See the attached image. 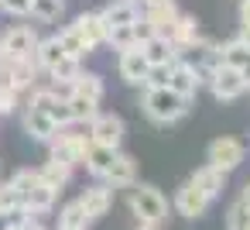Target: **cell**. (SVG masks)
<instances>
[{
    "instance_id": "obj_1",
    "label": "cell",
    "mask_w": 250,
    "mask_h": 230,
    "mask_svg": "<svg viewBox=\"0 0 250 230\" xmlns=\"http://www.w3.org/2000/svg\"><path fill=\"white\" fill-rule=\"evenodd\" d=\"M141 110H144V117H147L151 124L168 127V124H178V120L192 110V100H185V96H178L175 90L161 86V90H144Z\"/></svg>"
},
{
    "instance_id": "obj_2",
    "label": "cell",
    "mask_w": 250,
    "mask_h": 230,
    "mask_svg": "<svg viewBox=\"0 0 250 230\" xmlns=\"http://www.w3.org/2000/svg\"><path fill=\"white\" fill-rule=\"evenodd\" d=\"M11 185H14V192H18V203H21L28 213H35V216L52 213L59 192H55L52 185H45V182L38 179L35 168H21V172H14V175H11Z\"/></svg>"
},
{
    "instance_id": "obj_3",
    "label": "cell",
    "mask_w": 250,
    "mask_h": 230,
    "mask_svg": "<svg viewBox=\"0 0 250 230\" xmlns=\"http://www.w3.org/2000/svg\"><path fill=\"white\" fill-rule=\"evenodd\" d=\"M130 213L137 216V223H151V227H161L168 220V199L161 196L158 185H147V182H134L130 185V199H127Z\"/></svg>"
},
{
    "instance_id": "obj_4",
    "label": "cell",
    "mask_w": 250,
    "mask_h": 230,
    "mask_svg": "<svg viewBox=\"0 0 250 230\" xmlns=\"http://www.w3.org/2000/svg\"><path fill=\"white\" fill-rule=\"evenodd\" d=\"M202 86H209L212 100H219V103H233V100H240L247 93V86L240 79V69H229L223 62L202 72Z\"/></svg>"
},
{
    "instance_id": "obj_5",
    "label": "cell",
    "mask_w": 250,
    "mask_h": 230,
    "mask_svg": "<svg viewBox=\"0 0 250 230\" xmlns=\"http://www.w3.org/2000/svg\"><path fill=\"white\" fill-rule=\"evenodd\" d=\"M89 134H79V131H72V124L69 127H59L52 138H48V155L52 158H62V161H69L72 168L76 165H83L86 161V151H89Z\"/></svg>"
},
{
    "instance_id": "obj_6",
    "label": "cell",
    "mask_w": 250,
    "mask_h": 230,
    "mask_svg": "<svg viewBox=\"0 0 250 230\" xmlns=\"http://www.w3.org/2000/svg\"><path fill=\"white\" fill-rule=\"evenodd\" d=\"M243 155H247V148H243V141H236V138H216L209 148H206V165H212V168H219V172H233V168H240L243 165Z\"/></svg>"
},
{
    "instance_id": "obj_7",
    "label": "cell",
    "mask_w": 250,
    "mask_h": 230,
    "mask_svg": "<svg viewBox=\"0 0 250 230\" xmlns=\"http://www.w3.org/2000/svg\"><path fill=\"white\" fill-rule=\"evenodd\" d=\"M38 38L42 35L35 24H14L0 35V52H4V59H31Z\"/></svg>"
},
{
    "instance_id": "obj_8",
    "label": "cell",
    "mask_w": 250,
    "mask_h": 230,
    "mask_svg": "<svg viewBox=\"0 0 250 230\" xmlns=\"http://www.w3.org/2000/svg\"><path fill=\"white\" fill-rule=\"evenodd\" d=\"M124 134H127V127H124V117H117V114H96L93 124H89V141L103 144V148H113V151H120Z\"/></svg>"
},
{
    "instance_id": "obj_9",
    "label": "cell",
    "mask_w": 250,
    "mask_h": 230,
    "mask_svg": "<svg viewBox=\"0 0 250 230\" xmlns=\"http://www.w3.org/2000/svg\"><path fill=\"white\" fill-rule=\"evenodd\" d=\"M38 69L31 59H4V66H0V86H11L18 93H28L35 83H38Z\"/></svg>"
},
{
    "instance_id": "obj_10",
    "label": "cell",
    "mask_w": 250,
    "mask_h": 230,
    "mask_svg": "<svg viewBox=\"0 0 250 230\" xmlns=\"http://www.w3.org/2000/svg\"><path fill=\"white\" fill-rule=\"evenodd\" d=\"M117 72L127 86H144V79L151 72V62L144 59L141 48H124V52H117Z\"/></svg>"
},
{
    "instance_id": "obj_11",
    "label": "cell",
    "mask_w": 250,
    "mask_h": 230,
    "mask_svg": "<svg viewBox=\"0 0 250 230\" xmlns=\"http://www.w3.org/2000/svg\"><path fill=\"white\" fill-rule=\"evenodd\" d=\"M209 196L199 189V185H192L188 179L178 185V192H175V209H178V216H185V220H199V216H206V209H209Z\"/></svg>"
},
{
    "instance_id": "obj_12",
    "label": "cell",
    "mask_w": 250,
    "mask_h": 230,
    "mask_svg": "<svg viewBox=\"0 0 250 230\" xmlns=\"http://www.w3.org/2000/svg\"><path fill=\"white\" fill-rule=\"evenodd\" d=\"M72 28H76V31H79V38L89 45V52H96V48H103V45H106L110 28H106V21H103V14H100V11H83V14L72 21Z\"/></svg>"
},
{
    "instance_id": "obj_13",
    "label": "cell",
    "mask_w": 250,
    "mask_h": 230,
    "mask_svg": "<svg viewBox=\"0 0 250 230\" xmlns=\"http://www.w3.org/2000/svg\"><path fill=\"white\" fill-rule=\"evenodd\" d=\"M178 4L175 0H165V4H151V7H141V21L154 31V35H171V28H175V21H178Z\"/></svg>"
},
{
    "instance_id": "obj_14",
    "label": "cell",
    "mask_w": 250,
    "mask_h": 230,
    "mask_svg": "<svg viewBox=\"0 0 250 230\" xmlns=\"http://www.w3.org/2000/svg\"><path fill=\"white\" fill-rule=\"evenodd\" d=\"M79 203H83V209H86V220L93 223V220H100V216L110 213V206H113V185H106V182L100 179L96 185H89V189L79 196Z\"/></svg>"
},
{
    "instance_id": "obj_15",
    "label": "cell",
    "mask_w": 250,
    "mask_h": 230,
    "mask_svg": "<svg viewBox=\"0 0 250 230\" xmlns=\"http://www.w3.org/2000/svg\"><path fill=\"white\" fill-rule=\"evenodd\" d=\"M168 90H175L178 96L185 100H195V93L202 90V72L188 62H175L171 66V79H168Z\"/></svg>"
},
{
    "instance_id": "obj_16",
    "label": "cell",
    "mask_w": 250,
    "mask_h": 230,
    "mask_svg": "<svg viewBox=\"0 0 250 230\" xmlns=\"http://www.w3.org/2000/svg\"><path fill=\"white\" fill-rule=\"evenodd\" d=\"M103 182L113 185V189H130V185L137 182V161H134L130 155L117 151V155H113V165H110L106 175H103Z\"/></svg>"
},
{
    "instance_id": "obj_17",
    "label": "cell",
    "mask_w": 250,
    "mask_h": 230,
    "mask_svg": "<svg viewBox=\"0 0 250 230\" xmlns=\"http://www.w3.org/2000/svg\"><path fill=\"white\" fill-rule=\"evenodd\" d=\"M106 28H120V24H134L141 21V0H110V4L100 11Z\"/></svg>"
},
{
    "instance_id": "obj_18",
    "label": "cell",
    "mask_w": 250,
    "mask_h": 230,
    "mask_svg": "<svg viewBox=\"0 0 250 230\" xmlns=\"http://www.w3.org/2000/svg\"><path fill=\"white\" fill-rule=\"evenodd\" d=\"M21 124H24V134H28L31 141H42V144H48V138L59 131V127L52 124V117H48L45 110H35V107H24Z\"/></svg>"
},
{
    "instance_id": "obj_19",
    "label": "cell",
    "mask_w": 250,
    "mask_h": 230,
    "mask_svg": "<svg viewBox=\"0 0 250 230\" xmlns=\"http://www.w3.org/2000/svg\"><path fill=\"white\" fill-rule=\"evenodd\" d=\"M65 59V48L59 45V38L55 35H48V38H38V45H35V52H31V62H35V69L45 76L52 66H59Z\"/></svg>"
},
{
    "instance_id": "obj_20",
    "label": "cell",
    "mask_w": 250,
    "mask_h": 230,
    "mask_svg": "<svg viewBox=\"0 0 250 230\" xmlns=\"http://www.w3.org/2000/svg\"><path fill=\"white\" fill-rule=\"evenodd\" d=\"M171 45H175V59H178V48H188L192 42L202 38V28H199V18L195 14H178L175 28H171Z\"/></svg>"
},
{
    "instance_id": "obj_21",
    "label": "cell",
    "mask_w": 250,
    "mask_h": 230,
    "mask_svg": "<svg viewBox=\"0 0 250 230\" xmlns=\"http://www.w3.org/2000/svg\"><path fill=\"white\" fill-rule=\"evenodd\" d=\"M35 172H38V179H42L45 185H52L55 192H62V189L69 185V179H72V165L62 161V158H52V155H48V161H45L42 168H35Z\"/></svg>"
},
{
    "instance_id": "obj_22",
    "label": "cell",
    "mask_w": 250,
    "mask_h": 230,
    "mask_svg": "<svg viewBox=\"0 0 250 230\" xmlns=\"http://www.w3.org/2000/svg\"><path fill=\"white\" fill-rule=\"evenodd\" d=\"M188 182L199 185L209 199H216V196L226 189V172H219V168H212V165H199V168L188 175Z\"/></svg>"
},
{
    "instance_id": "obj_23",
    "label": "cell",
    "mask_w": 250,
    "mask_h": 230,
    "mask_svg": "<svg viewBox=\"0 0 250 230\" xmlns=\"http://www.w3.org/2000/svg\"><path fill=\"white\" fill-rule=\"evenodd\" d=\"M141 52H144V59H147L151 66H171V62H178V59H175V45H171V38H165V35H151V38L141 45Z\"/></svg>"
},
{
    "instance_id": "obj_24",
    "label": "cell",
    "mask_w": 250,
    "mask_h": 230,
    "mask_svg": "<svg viewBox=\"0 0 250 230\" xmlns=\"http://www.w3.org/2000/svg\"><path fill=\"white\" fill-rule=\"evenodd\" d=\"M72 93L76 96H86V100H93V103H100L103 100V93H106V83H103V76L100 72H79L76 76V83H72Z\"/></svg>"
},
{
    "instance_id": "obj_25",
    "label": "cell",
    "mask_w": 250,
    "mask_h": 230,
    "mask_svg": "<svg viewBox=\"0 0 250 230\" xmlns=\"http://www.w3.org/2000/svg\"><path fill=\"white\" fill-rule=\"evenodd\" d=\"M65 14V0H31V21L38 24H59Z\"/></svg>"
},
{
    "instance_id": "obj_26",
    "label": "cell",
    "mask_w": 250,
    "mask_h": 230,
    "mask_svg": "<svg viewBox=\"0 0 250 230\" xmlns=\"http://www.w3.org/2000/svg\"><path fill=\"white\" fill-rule=\"evenodd\" d=\"M113 155H117L113 148L89 144V151H86V161H83V165H86V172H89L93 179H103V175H106V168L113 165Z\"/></svg>"
},
{
    "instance_id": "obj_27",
    "label": "cell",
    "mask_w": 250,
    "mask_h": 230,
    "mask_svg": "<svg viewBox=\"0 0 250 230\" xmlns=\"http://www.w3.org/2000/svg\"><path fill=\"white\" fill-rule=\"evenodd\" d=\"M55 38H59V45L65 48V55H72V59H79V62H86V55H93V52H89V45L79 38V31H76L72 24L59 28V35H55Z\"/></svg>"
},
{
    "instance_id": "obj_28",
    "label": "cell",
    "mask_w": 250,
    "mask_h": 230,
    "mask_svg": "<svg viewBox=\"0 0 250 230\" xmlns=\"http://www.w3.org/2000/svg\"><path fill=\"white\" fill-rule=\"evenodd\" d=\"M219 62L229 66V69H243V66L250 62V48H247L240 38H229V42L219 45Z\"/></svg>"
},
{
    "instance_id": "obj_29",
    "label": "cell",
    "mask_w": 250,
    "mask_h": 230,
    "mask_svg": "<svg viewBox=\"0 0 250 230\" xmlns=\"http://www.w3.org/2000/svg\"><path fill=\"white\" fill-rule=\"evenodd\" d=\"M59 227H62V230H86V227H89L86 209H83L79 199H72V203H65V206L59 209Z\"/></svg>"
},
{
    "instance_id": "obj_30",
    "label": "cell",
    "mask_w": 250,
    "mask_h": 230,
    "mask_svg": "<svg viewBox=\"0 0 250 230\" xmlns=\"http://www.w3.org/2000/svg\"><path fill=\"white\" fill-rule=\"evenodd\" d=\"M65 103H69L72 124H93V117L100 114V103H93V100H86V96H76V93H72Z\"/></svg>"
},
{
    "instance_id": "obj_31",
    "label": "cell",
    "mask_w": 250,
    "mask_h": 230,
    "mask_svg": "<svg viewBox=\"0 0 250 230\" xmlns=\"http://www.w3.org/2000/svg\"><path fill=\"white\" fill-rule=\"evenodd\" d=\"M79 72H83V62H79V59H72V55H65V59H62L59 66H52L45 76H48L52 83H76V76H79Z\"/></svg>"
},
{
    "instance_id": "obj_32",
    "label": "cell",
    "mask_w": 250,
    "mask_h": 230,
    "mask_svg": "<svg viewBox=\"0 0 250 230\" xmlns=\"http://www.w3.org/2000/svg\"><path fill=\"white\" fill-rule=\"evenodd\" d=\"M226 230H250V203L243 196L226 209Z\"/></svg>"
},
{
    "instance_id": "obj_33",
    "label": "cell",
    "mask_w": 250,
    "mask_h": 230,
    "mask_svg": "<svg viewBox=\"0 0 250 230\" xmlns=\"http://www.w3.org/2000/svg\"><path fill=\"white\" fill-rule=\"evenodd\" d=\"M137 24V21H134ZM134 24H120V28H110V35H106V45L110 48H117V52H124V48H137V35H134Z\"/></svg>"
},
{
    "instance_id": "obj_34",
    "label": "cell",
    "mask_w": 250,
    "mask_h": 230,
    "mask_svg": "<svg viewBox=\"0 0 250 230\" xmlns=\"http://www.w3.org/2000/svg\"><path fill=\"white\" fill-rule=\"evenodd\" d=\"M18 107H21V93L11 90V86H0V117L18 114Z\"/></svg>"
},
{
    "instance_id": "obj_35",
    "label": "cell",
    "mask_w": 250,
    "mask_h": 230,
    "mask_svg": "<svg viewBox=\"0 0 250 230\" xmlns=\"http://www.w3.org/2000/svg\"><path fill=\"white\" fill-rule=\"evenodd\" d=\"M171 66H175V62H171ZM171 66H151V72H147V79H144V90H161V86H168Z\"/></svg>"
},
{
    "instance_id": "obj_36",
    "label": "cell",
    "mask_w": 250,
    "mask_h": 230,
    "mask_svg": "<svg viewBox=\"0 0 250 230\" xmlns=\"http://www.w3.org/2000/svg\"><path fill=\"white\" fill-rule=\"evenodd\" d=\"M45 114L52 117L55 127H69V124H72V114H69V103H65V100H52V107H48Z\"/></svg>"
},
{
    "instance_id": "obj_37",
    "label": "cell",
    "mask_w": 250,
    "mask_h": 230,
    "mask_svg": "<svg viewBox=\"0 0 250 230\" xmlns=\"http://www.w3.org/2000/svg\"><path fill=\"white\" fill-rule=\"evenodd\" d=\"M0 11L11 18H28L31 14V0H0Z\"/></svg>"
},
{
    "instance_id": "obj_38",
    "label": "cell",
    "mask_w": 250,
    "mask_h": 230,
    "mask_svg": "<svg viewBox=\"0 0 250 230\" xmlns=\"http://www.w3.org/2000/svg\"><path fill=\"white\" fill-rule=\"evenodd\" d=\"M14 206H21L14 185H11V182H0V213H7V209H14Z\"/></svg>"
},
{
    "instance_id": "obj_39",
    "label": "cell",
    "mask_w": 250,
    "mask_h": 230,
    "mask_svg": "<svg viewBox=\"0 0 250 230\" xmlns=\"http://www.w3.org/2000/svg\"><path fill=\"white\" fill-rule=\"evenodd\" d=\"M236 18H240V28H250V0H240Z\"/></svg>"
},
{
    "instance_id": "obj_40",
    "label": "cell",
    "mask_w": 250,
    "mask_h": 230,
    "mask_svg": "<svg viewBox=\"0 0 250 230\" xmlns=\"http://www.w3.org/2000/svg\"><path fill=\"white\" fill-rule=\"evenodd\" d=\"M240 79H243V86H247V90H250V62H247V66H243V69H240Z\"/></svg>"
},
{
    "instance_id": "obj_41",
    "label": "cell",
    "mask_w": 250,
    "mask_h": 230,
    "mask_svg": "<svg viewBox=\"0 0 250 230\" xmlns=\"http://www.w3.org/2000/svg\"><path fill=\"white\" fill-rule=\"evenodd\" d=\"M236 38H240V42L250 48V28H240V35H236Z\"/></svg>"
},
{
    "instance_id": "obj_42",
    "label": "cell",
    "mask_w": 250,
    "mask_h": 230,
    "mask_svg": "<svg viewBox=\"0 0 250 230\" xmlns=\"http://www.w3.org/2000/svg\"><path fill=\"white\" fill-rule=\"evenodd\" d=\"M151 4H165V0H141V7H151Z\"/></svg>"
},
{
    "instance_id": "obj_43",
    "label": "cell",
    "mask_w": 250,
    "mask_h": 230,
    "mask_svg": "<svg viewBox=\"0 0 250 230\" xmlns=\"http://www.w3.org/2000/svg\"><path fill=\"white\" fill-rule=\"evenodd\" d=\"M134 230H158V227H151V223H137Z\"/></svg>"
},
{
    "instance_id": "obj_44",
    "label": "cell",
    "mask_w": 250,
    "mask_h": 230,
    "mask_svg": "<svg viewBox=\"0 0 250 230\" xmlns=\"http://www.w3.org/2000/svg\"><path fill=\"white\" fill-rule=\"evenodd\" d=\"M0 66H4V52H0Z\"/></svg>"
},
{
    "instance_id": "obj_45",
    "label": "cell",
    "mask_w": 250,
    "mask_h": 230,
    "mask_svg": "<svg viewBox=\"0 0 250 230\" xmlns=\"http://www.w3.org/2000/svg\"><path fill=\"white\" fill-rule=\"evenodd\" d=\"M55 230H62V227H55Z\"/></svg>"
}]
</instances>
